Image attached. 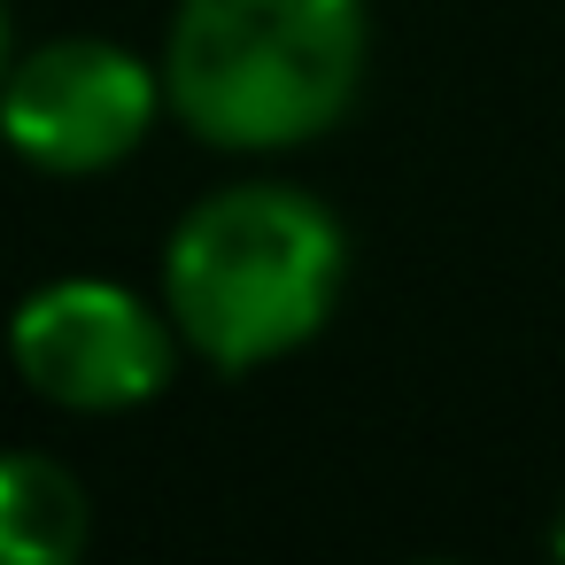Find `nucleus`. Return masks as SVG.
<instances>
[{
	"mask_svg": "<svg viewBox=\"0 0 565 565\" xmlns=\"http://www.w3.org/2000/svg\"><path fill=\"white\" fill-rule=\"evenodd\" d=\"M349 287V225L279 179L202 194L163 241V310L217 372H256L326 333Z\"/></svg>",
	"mask_w": 565,
	"mask_h": 565,
	"instance_id": "obj_1",
	"label": "nucleus"
},
{
	"mask_svg": "<svg viewBox=\"0 0 565 565\" xmlns=\"http://www.w3.org/2000/svg\"><path fill=\"white\" fill-rule=\"evenodd\" d=\"M372 63L364 0H179L163 32L171 117L202 148L279 156L326 140Z\"/></svg>",
	"mask_w": 565,
	"mask_h": 565,
	"instance_id": "obj_2",
	"label": "nucleus"
},
{
	"mask_svg": "<svg viewBox=\"0 0 565 565\" xmlns=\"http://www.w3.org/2000/svg\"><path fill=\"white\" fill-rule=\"evenodd\" d=\"M9 364L40 403L78 411V418H117V411H140L171 387L179 326H171V310L140 302L132 287L78 271V279L32 287L17 302Z\"/></svg>",
	"mask_w": 565,
	"mask_h": 565,
	"instance_id": "obj_3",
	"label": "nucleus"
},
{
	"mask_svg": "<svg viewBox=\"0 0 565 565\" xmlns=\"http://www.w3.org/2000/svg\"><path fill=\"white\" fill-rule=\"evenodd\" d=\"M163 71L117 40H47L9 63L0 140L47 179H94L140 156L163 117Z\"/></svg>",
	"mask_w": 565,
	"mask_h": 565,
	"instance_id": "obj_4",
	"label": "nucleus"
},
{
	"mask_svg": "<svg viewBox=\"0 0 565 565\" xmlns=\"http://www.w3.org/2000/svg\"><path fill=\"white\" fill-rule=\"evenodd\" d=\"M94 542L86 480L47 449H0V565H71Z\"/></svg>",
	"mask_w": 565,
	"mask_h": 565,
	"instance_id": "obj_5",
	"label": "nucleus"
},
{
	"mask_svg": "<svg viewBox=\"0 0 565 565\" xmlns=\"http://www.w3.org/2000/svg\"><path fill=\"white\" fill-rule=\"evenodd\" d=\"M9 63H17V47H9V9H0V86H9Z\"/></svg>",
	"mask_w": 565,
	"mask_h": 565,
	"instance_id": "obj_6",
	"label": "nucleus"
},
{
	"mask_svg": "<svg viewBox=\"0 0 565 565\" xmlns=\"http://www.w3.org/2000/svg\"><path fill=\"white\" fill-rule=\"evenodd\" d=\"M550 550H557V557H565V511H557V526H550Z\"/></svg>",
	"mask_w": 565,
	"mask_h": 565,
	"instance_id": "obj_7",
	"label": "nucleus"
}]
</instances>
